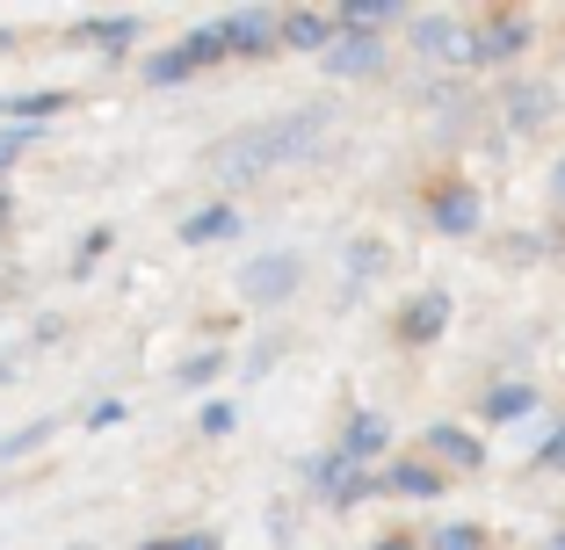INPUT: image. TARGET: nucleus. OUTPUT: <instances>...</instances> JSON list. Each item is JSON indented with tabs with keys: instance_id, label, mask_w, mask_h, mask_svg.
Wrapping results in <instances>:
<instances>
[{
	"instance_id": "nucleus-25",
	"label": "nucleus",
	"mask_w": 565,
	"mask_h": 550,
	"mask_svg": "<svg viewBox=\"0 0 565 550\" xmlns=\"http://www.w3.org/2000/svg\"><path fill=\"white\" fill-rule=\"evenodd\" d=\"M0 217H8V188H0Z\"/></svg>"
},
{
	"instance_id": "nucleus-9",
	"label": "nucleus",
	"mask_w": 565,
	"mask_h": 550,
	"mask_svg": "<svg viewBox=\"0 0 565 550\" xmlns=\"http://www.w3.org/2000/svg\"><path fill=\"white\" fill-rule=\"evenodd\" d=\"M435 225L443 233H479V188H443L435 196Z\"/></svg>"
},
{
	"instance_id": "nucleus-15",
	"label": "nucleus",
	"mask_w": 565,
	"mask_h": 550,
	"mask_svg": "<svg viewBox=\"0 0 565 550\" xmlns=\"http://www.w3.org/2000/svg\"><path fill=\"white\" fill-rule=\"evenodd\" d=\"M443 319H449V298H414V312H406V341H435L443 334Z\"/></svg>"
},
{
	"instance_id": "nucleus-3",
	"label": "nucleus",
	"mask_w": 565,
	"mask_h": 550,
	"mask_svg": "<svg viewBox=\"0 0 565 550\" xmlns=\"http://www.w3.org/2000/svg\"><path fill=\"white\" fill-rule=\"evenodd\" d=\"M298 290V254H262V261L239 268V298L247 304H276Z\"/></svg>"
},
{
	"instance_id": "nucleus-6",
	"label": "nucleus",
	"mask_w": 565,
	"mask_h": 550,
	"mask_svg": "<svg viewBox=\"0 0 565 550\" xmlns=\"http://www.w3.org/2000/svg\"><path fill=\"white\" fill-rule=\"evenodd\" d=\"M333 30H341V22H333L327 8H290V15L276 22L282 44H305V51H327V44H333Z\"/></svg>"
},
{
	"instance_id": "nucleus-7",
	"label": "nucleus",
	"mask_w": 565,
	"mask_h": 550,
	"mask_svg": "<svg viewBox=\"0 0 565 550\" xmlns=\"http://www.w3.org/2000/svg\"><path fill=\"white\" fill-rule=\"evenodd\" d=\"M420 51H435V58H457V66H471L479 58V36L471 30H457V22H420Z\"/></svg>"
},
{
	"instance_id": "nucleus-18",
	"label": "nucleus",
	"mask_w": 565,
	"mask_h": 550,
	"mask_svg": "<svg viewBox=\"0 0 565 550\" xmlns=\"http://www.w3.org/2000/svg\"><path fill=\"white\" fill-rule=\"evenodd\" d=\"M30 145H36V131H0V168H8V160H22Z\"/></svg>"
},
{
	"instance_id": "nucleus-2",
	"label": "nucleus",
	"mask_w": 565,
	"mask_h": 550,
	"mask_svg": "<svg viewBox=\"0 0 565 550\" xmlns=\"http://www.w3.org/2000/svg\"><path fill=\"white\" fill-rule=\"evenodd\" d=\"M211 58H225V36H217V22H203V30H189L182 44L152 51V58H146V80L152 87H174V80H189L196 66H211Z\"/></svg>"
},
{
	"instance_id": "nucleus-22",
	"label": "nucleus",
	"mask_w": 565,
	"mask_h": 550,
	"mask_svg": "<svg viewBox=\"0 0 565 550\" xmlns=\"http://www.w3.org/2000/svg\"><path fill=\"white\" fill-rule=\"evenodd\" d=\"M217 369V355H196V363H182V384H203Z\"/></svg>"
},
{
	"instance_id": "nucleus-20",
	"label": "nucleus",
	"mask_w": 565,
	"mask_h": 550,
	"mask_svg": "<svg viewBox=\"0 0 565 550\" xmlns=\"http://www.w3.org/2000/svg\"><path fill=\"white\" fill-rule=\"evenodd\" d=\"M203 434H233V406H203Z\"/></svg>"
},
{
	"instance_id": "nucleus-12",
	"label": "nucleus",
	"mask_w": 565,
	"mask_h": 550,
	"mask_svg": "<svg viewBox=\"0 0 565 550\" xmlns=\"http://www.w3.org/2000/svg\"><path fill=\"white\" fill-rule=\"evenodd\" d=\"M544 117H551V87H515V101H508V131H536Z\"/></svg>"
},
{
	"instance_id": "nucleus-5",
	"label": "nucleus",
	"mask_w": 565,
	"mask_h": 550,
	"mask_svg": "<svg viewBox=\"0 0 565 550\" xmlns=\"http://www.w3.org/2000/svg\"><path fill=\"white\" fill-rule=\"evenodd\" d=\"M217 36H225V51H268V44H276V15H268V8L217 15Z\"/></svg>"
},
{
	"instance_id": "nucleus-4",
	"label": "nucleus",
	"mask_w": 565,
	"mask_h": 550,
	"mask_svg": "<svg viewBox=\"0 0 565 550\" xmlns=\"http://www.w3.org/2000/svg\"><path fill=\"white\" fill-rule=\"evenodd\" d=\"M319 58H327V73H341V80H363V73H377V36L370 30H333V44L319 51Z\"/></svg>"
},
{
	"instance_id": "nucleus-19",
	"label": "nucleus",
	"mask_w": 565,
	"mask_h": 550,
	"mask_svg": "<svg viewBox=\"0 0 565 550\" xmlns=\"http://www.w3.org/2000/svg\"><path fill=\"white\" fill-rule=\"evenodd\" d=\"M131 30H138V22L124 15V22H95V30H87V36H95V44H124V36H131Z\"/></svg>"
},
{
	"instance_id": "nucleus-21",
	"label": "nucleus",
	"mask_w": 565,
	"mask_h": 550,
	"mask_svg": "<svg viewBox=\"0 0 565 550\" xmlns=\"http://www.w3.org/2000/svg\"><path fill=\"white\" fill-rule=\"evenodd\" d=\"M349 268H355V276H370V268H377V239H355V254H349Z\"/></svg>"
},
{
	"instance_id": "nucleus-1",
	"label": "nucleus",
	"mask_w": 565,
	"mask_h": 550,
	"mask_svg": "<svg viewBox=\"0 0 565 550\" xmlns=\"http://www.w3.org/2000/svg\"><path fill=\"white\" fill-rule=\"evenodd\" d=\"M319 131H327V109H290L282 123H254V131L225 138V145L211 152V174L225 188H247V182H262V174L290 168V160H305V152L319 145Z\"/></svg>"
},
{
	"instance_id": "nucleus-10",
	"label": "nucleus",
	"mask_w": 565,
	"mask_h": 550,
	"mask_svg": "<svg viewBox=\"0 0 565 550\" xmlns=\"http://www.w3.org/2000/svg\"><path fill=\"white\" fill-rule=\"evenodd\" d=\"M377 485H384V493H406V500H435V493H443V478H435L428 464H392Z\"/></svg>"
},
{
	"instance_id": "nucleus-24",
	"label": "nucleus",
	"mask_w": 565,
	"mask_h": 550,
	"mask_svg": "<svg viewBox=\"0 0 565 550\" xmlns=\"http://www.w3.org/2000/svg\"><path fill=\"white\" fill-rule=\"evenodd\" d=\"M551 182H558V196H565V160H558V174H551Z\"/></svg>"
},
{
	"instance_id": "nucleus-27",
	"label": "nucleus",
	"mask_w": 565,
	"mask_h": 550,
	"mask_svg": "<svg viewBox=\"0 0 565 550\" xmlns=\"http://www.w3.org/2000/svg\"><path fill=\"white\" fill-rule=\"evenodd\" d=\"M146 550H167V543H146Z\"/></svg>"
},
{
	"instance_id": "nucleus-11",
	"label": "nucleus",
	"mask_w": 565,
	"mask_h": 550,
	"mask_svg": "<svg viewBox=\"0 0 565 550\" xmlns=\"http://www.w3.org/2000/svg\"><path fill=\"white\" fill-rule=\"evenodd\" d=\"M233 225H239L233 203H211V211H196V217L182 225V247H203V239H233Z\"/></svg>"
},
{
	"instance_id": "nucleus-14",
	"label": "nucleus",
	"mask_w": 565,
	"mask_h": 550,
	"mask_svg": "<svg viewBox=\"0 0 565 550\" xmlns=\"http://www.w3.org/2000/svg\"><path fill=\"white\" fill-rule=\"evenodd\" d=\"M384 15H406V8H399V0H341V8H333L341 30H377Z\"/></svg>"
},
{
	"instance_id": "nucleus-17",
	"label": "nucleus",
	"mask_w": 565,
	"mask_h": 550,
	"mask_svg": "<svg viewBox=\"0 0 565 550\" xmlns=\"http://www.w3.org/2000/svg\"><path fill=\"white\" fill-rule=\"evenodd\" d=\"M515 44H522V22H493V30L479 36V58H508Z\"/></svg>"
},
{
	"instance_id": "nucleus-16",
	"label": "nucleus",
	"mask_w": 565,
	"mask_h": 550,
	"mask_svg": "<svg viewBox=\"0 0 565 550\" xmlns=\"http://www.w3.org/2000/svg\"><path fill=\"white\" fill-rule=\"evenodd\" d=\"M530 384H500L493 399H486V420H515V413H530Z\"/></svg>"
},
{
	"instance_id": "nucleus-13",
	"label": "nucleus",
	"mask_w": 565,
	"mask_h": 550,
	"mask_svg": "<svg viewBox=\"0 0 565 550\" xmlns=\"http://www.w3.org/2000/svg\"><path fill=\"white\" fill-rule=\"evenodd\" d=\"M428 450H435V456H449L457 471H479V456H486L465 428H435V434H428Z\"/></svg>"
},
{
	"instance_id": "nucleus-23",
	"label": "nucleus",
	"mask_w": 565,
	"mask_h": 550,
	"mask_svg": "<svg viewBox=\"0 0 565 550\" xmlns=\"http://www.w3.org/2000/svg\"><path fill=\"white\" fill-rule=\"evenodd\" d=\"M167 550H217V536H182V543H167Z\"/></svg>"
},
{
	"instance_id": "nucleus-26",
	"label": "nucleus",
	"mask_w": 565,
	"mask_h": 550,
	"mask_svg": "<svg viewBox=\"0 0 565 550\" xmlns=\"http://www.w3.org/2000/svg\"><path fill=\"white\" fill-rule=\"evenodd\" d=\"M384 550H414V543H384Z\"/></svg>"
},
{
	"instance_id": "nucleus-8",
	"label": "nucleus",
	"mask_w": 565,
	"mask_h": 550,
	"mask_svg": "<svg viewBox=\"0 0 565 550\" xmlns=\"http://www.w3.org/2000/svg\"><path fill=\"white\" fill-rule=\"evenodd\" d=\"M384 442H392V420H384V413H355L349 428H341V450H333V456H349V464H355V456H377Z\"/></svg>"
}]
</instances>
